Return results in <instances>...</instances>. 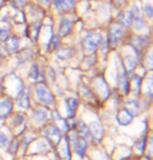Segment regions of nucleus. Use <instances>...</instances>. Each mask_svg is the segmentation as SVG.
<instances>
[{"mask_svg": "<svg viewBox=\"0 0 153 160\" xmlns=\"http://www.w3.org/2000/svg\"><path fill=\"white\" fill-rule=\"evenodd\" d=\"M36 96L38 98V99L41 102L45 105H54L55 102V98H54L53 94L50 93V91L43 85H39L36 88Z\"/></svg>", "mask_w": 153, "mask_h": 160, "instance_id": "obj_1", "label": "nucleus"}, {"mask_svg": "<svg viewBox=\"0 0 153 160\" xmlns=\"http://www.w3.org/2000/svg\"><path fill=\"white\" fill-rule=\"evenodd\" d=\"M102 41V37L100 34H90L88 36H86L85 38V47L88 51H94L97 48L100 46Z\"/></svg>", "mask_w": 153, "mask_h": 160, "instance_id": "obj_2", "label": "nucleus"}, {"mask_svg": "<svg viewBox=\"0 0 153 160\" xmlns=\"http://www.w3.org/2000/svg\"><path fill=\"white\" fill-rule=\"evenodd\" d=\"M130 12H131V16H132V21L134 22V28H135L136 31H142L144 28L145 23H144V19H143L142 15H140L139 8L133 5L132 11H130Z\"/></svg>", "mask_w": 153, "mask_h": 160, "instance_id": "obj_3", "label": "nucleus"}, {"mask_svg": "<svg viewBox=\"0 0 153 160\" xmlns=\"http://www.w3.org/2000/svg\"><path fill=\"white\" fill-rule=\"evenodd\" d=\"M73 144H74V149L76 150V152L79 153L81 156L85 153V150L87 148V142L83 137L74 135L73 138Z\"/></svg>", "mask_w": 153, "mask_h": 160, "instance_id": "obj_4", "label": "nucleus"}, {"mask_svg": "<svg viewBox=\"0 0 153 160\" xmlns=\"http://www.w3.org/2000/svg\"><path fill=\"white\" fill-rule=\"evenodd\" d=\"M54 5L59 12H66L74 7V0H54Z\"/></svg>", "mask_w": 153, "mask_h": 160, "instance_id": "obj_5", "label": "nucleus"}, {"mask_svg": "<svg viewBox=\"0 0 153 160\" xmlns=\"http://www.w3.org/2000/svg\"><path fill=\"white\" fill-rule=\"evenodd\" d=\"M17 104L19 107L23 108V109H28L29 107V91L28 88L20 91L19 98L17 99Z\"/></svg>", "mask_w": 153, "mask_h": 160, "instance_id": "obj_6", "label": "nucleus"}, {"mask_svg": "<svg viewBox=\"0 0 153 160\" xmlns=\"http://www.w3.org/2000/svg\"><path fill=\"white\" fill-rule=\"evenodd\" d=\"M71 26H73V22L69 19H67V18H63L61 22H60V28H59L60 37H65L70 32Z\"/></svg>", "mask_w": 153, "mask_h": 160, "instance_id": "obj_7", "label": "nucleus"}, {"mask_svg": "<svg viewBox=\"0 0 153 160\" xmlns=\"http://www.w3.org/2000/svg\"><path fill=\"white\" fill-rule=\"evenodd\" d=\"M5 47L8 52H15L19 48V39L14 36L8 38V40L5 41Z\"/></svg>", "mask_w": 153, "mask_h": 160, "instance_id": "obj_8", "label": "nucleus"}, {"mask_svg": "<svg viewBox=\"0 0 153 160\" xmlns=\"http://www.w3.org/2000/svg\"><path fill=\"white\" fill-rule=\"evenodd\" d=\"M12 108H13V105L10 101H3L0 102V118H3V117H7L8 114L11 113Z\"/></svg>", "mask_w": 153, "mask_h": 160, "instance_id": "obj_9", "label": "nucleus"}, {"mask_svg": "<svg viewBox=\"0 0 153 160\" xmlns=\"http://www.w3.org/2000/svg\"><path fill=\"white\" fill-rule=\"evenodd\" d=\"M132 114L129 112L128 110H123L121 112L119 113L118 115V120L119 122L121 123V125H128L129 122H131V120H132Z\"/></svg>", "mask_w": 153, "mask_h": 160, "instance_id": "obj_10", "label": "nucleus"}, {"mask_svg": "<svg viewBox=\"0 0 153 160\" xmlns=\"http://www.w3.org/2000/svg\"><path fill=\"white\" fill-rule=\"evenodd\" d=\"M121 36H122V28L118 25H115L111 28V32H110V41H111V44L116 45V43L121 39Z\"/></svg>", "mask_w": 153, "mask_h": 160, "instance_id": "obj_11", "label": "nucleus"}, {"mask_svg": "<svg viewBox=\"0 0 153 160\" xmlns=\"http://www.w3.org/2000/svg\"><path fill=\"white\" fill-rule=\"evenodd\" d=\"M77 106H78V101L76 98H68L66 101V110L69 117H73L74 115L77 110Z\"/></svg>", "mask_w": 153, "mask_h": 160, "instance_id": "obj_12", "label": "nucleus"}, {"mask_svg": "<svg viewBox=\"0 0 153 160\" xmlns=\"http://www.w3.org/2000/svg\"><path fill=\"white\" fill-rule=\"evenodd\" d=\"M120 21H121L122 25H124L125 28H129L132 23V16H131V12H125L124 14L122 15L121 18H120Z\"/></svg>", "mask_w": 153, "mask_h": 160, "instance_id": "obj_13", "label": "nucleus"}, {"mask_svg": "<svg viewBox=\"0 0 153 160\" xmlns=\"http://www.w3.org/2000/svg\"><path fill=\"white\" fill-rule=\"evenodd\" d=\"M71 56H73V53H71L70 48H62L59 52H57V57H58L60 60H67V59H69Z\"/></svg>", "mask_w": 153, "mask_h": 160, "instance_id": "obj_14", "label": "nucleus"}, {"mask_svg": "<svg viewBox=\"0 0 153 160\" xmlns=\"http://www.w3.org/2000/svg\"><path fill=\"white\" fill-rule=\"evenodd\" d=\"M132 44L133 46H136L137 48L142 49L146 46V38H143V37H140V36H135L133 39H132Z\"/></svg>", "mask_w": 153, "mask_h": 160, "instance_id": "obj_15", "label": "nucleus"}, {"mask_svg": "<svg viewBox=\"0 0 153 160\" xmlns=\"http://www.w3.org/2000/svg\"><path fill=\"white\" fill-rule=\"evenodd\" d=\"M91 129H92V132H94V136L97 138H100L102 137V135H103V133H102V127L99 122H94L91 125Z\"/></svg>", "mask_w": 153, "mask_h": 160, "instance_id": "obj_16", "label": "nucleus"}, {"mask_svg": "<svg viewBox=\"0 0 153 160\" xmlns=\"http://www.w3.org/2000/svg\"><path fill=\"white\" fill-rule=\"evenodd\" d=\"M35 118L38 122H43L46 119V112L43 109H38L35 112Z\"/></svg>", "mask_w": 153, "mask_h": 160, "instance_id": "obj_17", "label": "nucleus"}, {"mask_svg": "<svg viewBox=\"0 0 153 160\" xmlns=\"http://www.w3.org/2000/svg\"><path fill=\"white\" fill-rule=\"evenodd\" d=\"M10 142L8 135L3 132H0V148H5Z\"/></svg>", "mask_w": 153, "mask_h": 160, "instance_id": "obj_18", "label": "nucleus"}, {"mask_svg": "<svg viewBox=\"0 0 153 160\" xmlns=\"http://www.w3.org/2000/svg\"><path fill=\"white\" fill-rule=\"evenodd\" d=\"M59 43H60V39H59V37H57V36H53L52 39H50V42H49L50 49H52V50H55L56 48L59 46Z\"/></svg>", "mask_w": 153, "mask_h": 160, "instance_id": "obj_19", "label": "nucleus"}, {"mask_svg": "<svg viewBox=\"0 0 153 160\" xmlns=\"http://www.w3.org/2000/svg\"><path fill=\"white\" fill-rule=\"evenodd\" d=\"M136 65V61L135 59L132 58V57H127V68L129 71H132L134 67Z\"/></svg>", "mask_w": 153, "mask_h": 160, "instance_id": "obj_20", "label": "nucleus"}, {"mask_svg": "<svg viewBox=\"0 0 153 160\" xmlns=\"http://www.w3.org/2000/svg\"><path fill=\"white\" fill-rule=\"evenodd\" d=\"M79 132H80V135H82L83 137H88L89 136V131L84 123L79 125Z\"/></svg>", "mask_w": 153, "mask_h": 160, "instance_id": "obj_21", "label": "nucleus"}, {"mask_svg": "<svg viewBox=\"0 0 153 160\" xmlns=\"http://www.w3.org/2000/svg\"><path fill=\"white\" fill-rule=\"evenodd\" d=\"M29 75H31L32 78L34 80H38L39 78V69L37 65H33V67L31 69V72H29Z\"/></svg>", "mask_w": 153, "mask_h": 160, "instance_id": "obj_22", "label": "nucleus"}, {"mask_svg": "<svg viewBox=\"0 0 153 160\" xmlns=\"http://www.w3.org/2000/svg\"><path fill=\"white\" fill-rule=\"evenodd\" d=\"M8 38V32L4 29H0V41L5 42Z\"/></svg>", "mask_w": 153, "mask_h": 160, "instance_id": "obj_23", "label": "nucleus"}, {"mask_svg": "<svg viewBox=\"0 0 153 160\" xmlns=\"http://www.w3.org/2000/svg\"><path fill=\"white\" fill-rule=\"evenodd\" d=\"M145 13H146L147 16L151 19L152 18V7H151V4H146L145 5Z\"/></svg>", "mask_w": 153, "mask_h": 160, "instance_id": "obj_24", "label": "nucleus"}, {"mask_svg": "<svg viewBox=\"0 0 153 160\" xmlns=\"http://www.w3.org/2000/svg\"><path fill=\"white\" fill-rule=\"evenodd\" d=\"M40 1L42 2V3H44V4H46V5H48L50 2H52V0H40Z\"/></svg>", "mask_w": 153, "mask_h": 160, "instance_id": "obj_25", "label": "nucleus"}, {"mask_svg": "<svg viewBox=\"0 0 153 160\" xmlns=\"http://www.w3.org/2000/svg\"><path fill=\"white\" fill-rule=\"evenodd\" d=\"M0 5H1V1H0Z\"/></svg>", "mask_w": 153, "mask_h": 160, "instance_id": "obj_26", "label": "nucleus"}]
</instances>
